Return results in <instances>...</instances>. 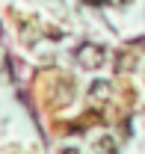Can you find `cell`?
<instances>
[{
    "label": "cell",
    "instance_id": "6da1fadb",
    "mask_svg": "<svg viewBox=\"0 0 145 154\" xmlns=\"http://www.w3.org/2000/svg\"><path fill=\"white\" fill-rule=\"evenodd\" d=\"M77 57H80V62H83L86 68H98V65L104 62V48H98V45H86V48L77 51Z\"/></svg>",
    "mask_w": 145,
    "mask_h": 154
},
{
    "label": "cell",
    "instance_id": "7a4b0ae2",
    "mask_svg": "<svg viewBox=\"0 0 145 154\" xmlns=\"http://www.w3.org/2000/svg\"><path fill=\"white\" fill-rule=\"evenodd\" d=\"M98 154H116V145H113V139H98Z\"/></svg>",
    "mask_w": 145,
    "mask_h": 154
},
{
    "label": "cell",
    "instance_id": "3957f363",
    "mask_svg": "<svg viewBox=\"0 0 145 154\" xmlns=\"http://www.w3.org/2000/svg\"><path fill=\"white\" fill-rule=\"evenodd\" d=\"M62 154H77V151H74V148H68V151H62Z\"/></svg>",
    "mask_w": 145,
    "mask_h": 154
}]
</instances>
